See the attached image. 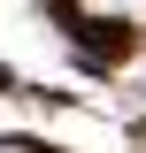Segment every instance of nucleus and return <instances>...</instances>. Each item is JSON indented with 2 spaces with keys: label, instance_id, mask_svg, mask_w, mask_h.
I'll return each instance as SVG.
<instances>
[{
  "label": "nucleus",
  "instance_id": "nucleus-1",
  "mask_svg": "<svg viewBox=\"0 0 146 153\" xmlns=\"http://www.w3.org/2000/svg\"><path fill=\"white\" fill-rule=\"evenodd\" d=\"M85 16H100V23H146V0H85Z\"/></svg>",
  "mask_w": 146,
  "mask_h": 153
}]
</instances>
